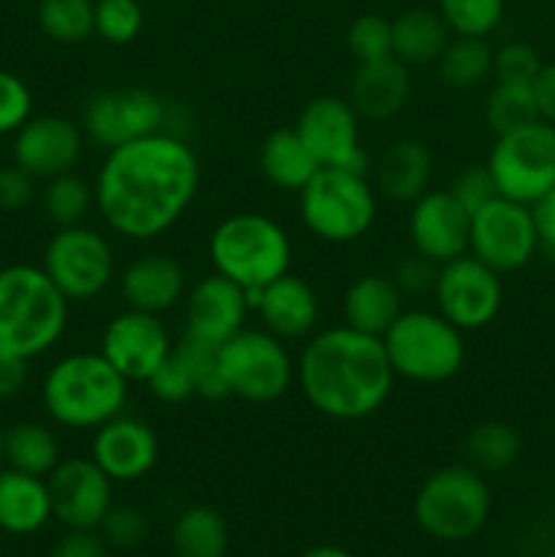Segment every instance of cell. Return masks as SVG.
<instances>
[{
    "label": "cell",
    "instance_id": "1",
    "mask_svg": "<svg viewBox=\"0 0 555 557\" xmlns=\"http://www.w3.org/2000/svg\"><path fill=\"white\" fill-rule=\"evenodd\" d=\"M199 177L188 141L161 131L107 152L92 183L96 210L120 237L156 239L188 210Z\"/></svg>",
    "mask_w": 555,
    "mask_h": 557
},
{
    "label": "cell",
    "instance_id": "2",
    "mask_svg": "<svg viewBox=\"0 0 555 557\" xmlns=\"http://www.w3.org/2000/svg\"><path fill=\"white\" fill-rule=\"evenodd\" d=\"M395 370L381 337L354 326H330L305 343L297 381L305 400L326 419L359 422L390 400Z\"/></svg>",
    "mask_w": 555,
    "mask_h": 557
},
{
    "label": "cell",
    "instance_id": "3",
    "mask_svg": "<svg viewBox=\"0 0 555 557\" xmlns=\"http://www.w3.org/2000/svg\"><path fill=\"white\" fill-rule=\"evenodd\" d=\"M69 326V299L44 267L0 270V351L33 359L60 343Z\"/></svg>",
    "mask_w": 555,
    "mask_h": 557
},
{
    "label": "cell",
    "instance_id": "4",
    "mask_svg": "<svg viewBox=\"0 0 555 557\" xmlns=\"http://www.w3.org/2000/svg\"><path fill=\"white\" fill-rule=\"evenodd\" d=\"M41 400L49 419L69 430H98L123 413L128 381L101 351L69 354L44 375Z\"/></svg>",
    "mask_w": 555,
    "mask_h": 557
},
{
    "label": "cell",
    "instance_id": "5",
    "mask_svg": "<svg viewBox=\"0 0 555 557\" xmlns=\"http://www.w3.org/2000/svg\"><path fill=\"white\" fill-rule=\"evenodd\" d=\"M210 259L218 275L245 292L264 288L292 267L286 228L261 212H234L210 234Z\"/></svg>",
    "mask_w": 555,
    "mask_h": 557
},
{
    "label": "cell",
    "instance_id": "6",
    "mask_svg": "<svg viewBox=\"0 0 555 557\" xmlns=\"http://www.w3.org/2000/svg\"><path fill=\"white\" fill-rule=\"evenodd\" d=\"M392 370L414 384H441L460 373L466 362L462 330L439 310H403L381 335Z\"/></svg>",
    "mask_w": 555,
    "mask_h": 557
},
{
    "label": "cell",
    "instance_id": "7",
    "mask_svg": "<svg viewBox=\"0 0 555 557\" xmlns=\"http://www.w3.org/2000/svg\"><path fill=\"white\" fill-rule=\"evenodd\" d=\"M375 188L368 174L321 166L299 190V215L310 234L332 245L357 243L375 221Z\"/></svg>",
    "mask_w": 555,
    "mask_h": 557
},
{
    "label": "cell",
    "instance_id": "8",
    "mask_svg": "<svg viewBox=\"0 0 555 557\" xmlns=\"http://www.w3.org/2000/svg\"><path fill=\"white\" fill-rule=\"evenodd\" d=\"M490 487L471 466H446L430 473L414 498V517L439 542H466L490 517Z\"/></svg>",
    "mask_w": 555,
    "mask_h": 557
},
{
    "label": "cell",
    "instance_id": "9",
    "mask_svg": "<svg viewBox=\"0 0 555 557\" xmlns=\"http://www.w3.org/2000/svg\"><path fill=\"white\" fill-rule=\"evenodd\" d=\"M484 163L501 196L531 207L555 188V125L533 120L498 134Z\"/></svg>",
    "mask_w": 555,
    "mask_h": 557
},
{
    "label": "cell",
    "instance_id": "10",
    "mask_svg": "<svg viewBox=\"0 0 555 557\" xmlns=\"http://www.w3.org/2000/svg\"><path fill=\"white\" fill-rule=\"evenodd\" d=\"M218 368L229 395L248 403L278 400L294 381V362L286 346L267 330H239L218 348Z\"/></svg>",
    "mask_w": 555,
    "mask_h": 557
},
{
    "label": "cell",
    "instance_id": "11",
    "mask_svg": "<svg viewBox=\"0 0 555 557\" xmlns=\"http://www.w3.org/2000/svg\"><path fill=\"white\" fill-rule=\"evenodd\" d=\"M41 267L69 302L96 299L114 281L112 245L85 223L58 228L44 248Z\"/></svg>",
    "mask_w": 555,
    "mask_h": 557
},
{
    "label": "cell",
    "instance_id": "12",
    "mask_svg": "<svg viewBox=\"0 0 555 557\" xmlns=\"http://www.w3.org/2000/svg\"><path fill=\"white\" fill-rule=\"evenodd\" d=\"M79 125L85 139L109 152L128 141L161 134L166 125V101L147 87L101 90L85 101Z\"/></svg>",
    "mask_w": 555,
    "mask_h": 557
},
{
    "label": "cell",
    "instance_id": "13",
    "mask_svg": "<svg viewBox=\"0 0 555 557\" xmlns=\"http://www.w3.org/2000/svg\"><path fill=\"white\" fill-rule=\"evenodd\" d=\"M536 250L539 237L528 205L498 196L471 215L468 253L498 275L522 270Z\"/></svg>",
    "mask_w": 555,
    "mask_h": 557
},
{
    "label": "cell",
    "instance_id": "14",
    "mask_svg": "<svg viewBox=\"0 0 555 557\" xmlns=\"http://www.w3.org/2000/svg\"><path fill=\"white\" fill-rule=\"evenodd\" d=\"M433 297L446 321L457 330L471 332L493 324L504 305V286L498 272L466 253L439 267Z\"/></svg>",
    "mask_w": 555,
    "mask_h": 557
},
{
    "label": "cell",
    "instance_id": "15",
    "mask_svg": "<svg viewBox=\"0 0 555 557\" xmlns=\"http://www.w3.org/2000/svg\"><path fill=\"white\" fill-rule=\"evenodd\" d=\"M359 120L362 117L343 98L319 96L305 103L294 131L313 152L319 166L368 174V156L359 141Z\"/></svg>",
    "mask_w": 555,
    "mask_h": 557
},
{
    "label": "cell",
    "instance_id": "16",
    "mask_svg": "<svg viewBox=\"0 0 555 557\" xmlns=\"http://www.w3.org/2000/svg\"><path fill=\"white\" fill-rule=\"evenodd\" d=\"M172 348L161 315L134 308L114 315L101 335V354L128 384L150 379Z\"/></svg>",
    "mask_w": 555,
    "mask_h": 557
},
{
    "label": "cell",
    "instance_id": "17",
    "mask_svg": "<svg viewBox=\"0 0 555 557\" xmlns=\"http://www.w3.org/2000/svg\"><path fill=\"white\" fill-rule=\"evenodd\" d=\"M47 484L52 517L69 531H96L112 509V479L92 462V457L60 460Z\"/></svg>",
    "mask_w": 555,
    "mask_h": 557
},
{
    "label": "cell",
    "instance_id": "18",
    "mask_svg": "<svg viewBox=\"0 0 555 557\" xmlns=\"http://www.w3.org/2000/svg\"><path fill=\"white\" fill-rule=\"evenodd\" d=\"M14 163L36 180H52L74 172L85 152V131L60 114L30 117L14 134Z\"/></svg>",
    "mask_w": 555,
    "mask_h": 557
},
{
    "label": "cell",
    "instance_id": "19",
    "mask_svg": "<svg viewBox=\"0 0 555 557\" xmlns=\"http://www.w3.org/2000/svg\"><path fill=\"white\" fill-rule=\"evenodd\" d=\"M248 310V292L212 272L201 277L185 297V337L221 348L239 330H245Z\"/></svg>",
    "mask_w": 555,
    "mask_h": 557
},
{
    "label": "cell",
    "instance_id": "20",
    "mask_svg": "<svg viewBox=\"0 0 555 557\" xmlns=\"http://www.w3.org/2000/svg\"><path fill=\"white\" fill-rule=\"evenodd\" d=\"M471 215L449 196V190H428L411 205L408 234L419 256L446 264L468 253Z\"/></svg>",
    "mask_w": 555,
    "mask_h": 557
},
{
    "label": "cell",
    "instance_id": "21",
    "mask_svg": "<svg viewBox=\"0 0 555 557\" xmlns=\"http://www.w3.org/2000/svg\"><path fill=\"white\" fill-rule=\"evenodd\" d=\"M90 457L112 482H136L158 462V438L147 422L118 413L96 430Z\"/></svg>",
    "mask_w": 555,
    "mask_h": 557
},
{
    "label": "cell",
    "instance_id": "22",
    "mask_svg": "<svg viewBox=\"0 0 555 557\" xmlns=\"http://www.w3.org/2000/svg\"><path fill=\"white\" fill-rule=\"evenodd\" d=\"M250 310H256L267 332L281 341H303L319 324V297L303 277L281 275L264 288L248 292Z\"/></svg>",
    "mask_w": 555,
    "mask_h": 557
},
{
    "label": "cell",
    "instance_id": "23",
    "mask_svg": "<svg viewBox=\"0 0 555 557\" xmlns=\"http://www.w3.org/2000/svg\"><path fill=\"white\" fill-rule=\"evenodd\" d=\"M185 270L177 259L166 253L136 256L123 272H120V294L125 305L145 313H166L185 297Z\"/></svg>",
    "mask_w": 555,
    "mask_h": 557
},
{
    "label": "cell",
    "instance_id": "24",
    "mask_svg": "<svg viewBox=\"0 0 555 557\" xmlns=\"http://www.w3.org/2000/svg\"><path fill=\"white\" fill-rule=\"evenodd\" d=\"M433 156L422 139L403 136L386 145L373 166V188L397 205H414L430 190Z\"/></svg>",
    "mask_w": 555,
    "mask_h": 557
},
{
    "label": "cell",
    "instance_id": "25",
    "mask_svg": "<svg viewBox=\"0 0 555 557\" xmlns=\"http://www.w3.org/2000/svg\"><path fill=\"white\" fill-rule=\"evenodd\" d=\"M411 96V74L395 54L357 63L348 87V103L365 120H390Z\"/></svg>",
    "mask_w": 555,
    "mask_h": 557
},
{
    "label": "cell",
    "instance_id": "26",
    "mask_svg": "<svg viewBox=\"0 0 555 557\" xmlns=\"http://www.w3.org/2000/svg\"><path fill=\"white\" fill-rule=\"evenodd\" d=\"M52 517L49 484L41 476L0 468V531L27 536L41 531Z\"/></svg>",
    "mask_w": 555,
    "mask_h": 557
},
{
    "label": "cell",
    "instance_id": "27",
    "mask_svg": "<svg viewBox=\"0 0 555 557\" xmlns=\"http://www.w3.org/2000/svg\"><path fill=\"white\" fill-rule=\"evenodd\" d=\"M403 313V294L384 275H359L343 294V319L348 326L381 337Z\"/></svg>",
    "mask_w": 555,
    "mask_h": 557
},
{
    "label": "cell",
    "instance_id": "28",
    "mask_svg": "<svg viewBox=\"0 0 555 557\" xmlns=\"http://www.w3.org/2000/svg\"><path fill=\"white\" fill-rule=\"evenodd\" d=\"M449 38L444 16L433 9H408L392 20V54L408 69L435 63Z\"/></svg>",
    "mask_w": 555,
    "mask_h": 557
},
{
    "label": "cell",
    "instance_id": "29",
    "mask_svg": "<svg viewBox=\"0 0 555 557\" xmlns=\"http://www.w3.org/2000/svg\"><path fill=\"white\" fill-rule=\"evenodd\" d=\"M259 169L267 177V183H272L281 190H303L305 185L313 180V174L319 172V161L313 158V152L305 147V141L299 139L294 128H281L272 131L259 147Z\"/></svg>",
    "mask_w": 555,
    "mask_h": 557
},
{
    "label": "cell",
    "instance_id": "30",
    "mask_svg": "<svg viewBox=\"0 0 555 557\" xmlns=\"http://www.w3.org/2000/svg\"><path fill=\"white\" fill-rule=\"evenodd\" d=\"M493 47L484 38L455 36L435 60V71L452 90H477L493 76Z\"/></svg>",
    "mask_w": 555,
    "mask_h": 557
},
{
    "label": "cell",
    "instance_id": "31",
    "mask_svg": "<svg viewBox=\"0 0 555 557\" xmlns=\"http://www.w3.org/2000/svg\"><path fill=\"white\" fill-rule=\"evenodd\" d=\"M172 547L177 557H226V520L210 506H188L174 520Z\"/></svg>",
    "mask_w": 555,
    "mask_h": 557
},
{
    "label": "cell",
    "instance_id": "32",
    "mask_svg": "<svg viewBox=\"0 0 555 557\" xmlns=\"http://www.w3.org/2000/svg\"><path fill=\"white\" fill-rule=\"evenodd\" d=\"M5 462L30 476H49L60 462L58 435L38 422H16L5 430Z\"/></svg>",
    "mask_w": 555,
    "mask_h": 557
},
{
    "label": "cell",
    "instance_id": "33",
    "mask_svg": "<svg viewBox=\"0 0 555 557\" xmlns=\"http://www.w3.org/2000/svg\"><path fill=\"white\" fill-rule=\"evenodd\" d=\"M522 441L506 422H482L468 433L466 457L479 473H501L517 462Z\"/></svg>",
    "mask_w": 555,
    "mask_h": 557
},
{
    "label": "cell",
    "instance_id": "34",
    "mask_svg": "<svg viewBox=\"0 0 555 557\" xmlns=\"http://www.w3.org/2000/svg\"><path fill=\"white\" fill-rule=\"evenodd\" d=\"M539 117L536 96H533V85H522V82H495L484 101V123L495 136L515 131L520 125L533 123Z\"/></svg>",
    "mask_w": 555,
    "mask_h": 557
},
{
    "label": "cell",
    "instance_id": "35",
    "mask_svg": "<svg viewBox=\"0 0 555 557\" xmlns=\"http://www.w3.org/2000/svg\"><path fill=\"white\" fill-rule=\"evenodd\" d=\"M41 205L49 221L58 228L79 226V223H85L90 207H96V194H92V185L87 180H82L74 172H65L47 180L41 190Z\"/></svg>",
    "mask_w": 555,
    "mask_h": 557
},
{
    "label": "cell",
    "instance_id": "36",
    "mask_svg": "<svg viewBox=\"0 0 555 557\" xmlns=\"http://www.w3.org/2000/svg\"><path fill=\"white\" fill-rule=\"evenodd\" d=\"M38 27L58 44H79L96 33V0H41Z\"/></svg>",
    "mask_w": 555,
    "mask_h": 557
},
{
    "label": "cell",
    "instance_id": "37",
    "mask_svg": "<svg viewBox=\"0 0 555 557\" xmlns=\"http://www.w3.org/2000/svg\"><path fill=\"white\" fill-rule=\"evenodd\" d=\"M439 14L455 36L488 38L504 20V0H439Z\"/></svg>",
    "mask_w": 555,
    "mask_h": 557
},
{
    "label": "cell",
    "instance_id": "38",
    "mask_svg": "<svg viewBox=\"0 0 555 557\" xmlns=\"http://www.w3.org/2000/svg\"><path fill=\"white\" fill-rule=\"evenodd\" d=\"M174 354L185 362L190 370L196 384V395L207 397V400H221L229 397V386L223 381L221 368H218V348L205 346V343L194 341V337H183L174 346Z\"/></svg>",
    "mask_w": 555,
    "mask_h": 557
},
{
    "label": "cell",
    "instance_id": "39",
    "mask_svg": "<svg viewBox=\"0 0 555 557\" xmlns=\"http://www.w3.org/2000/svg\"><path fill=\"white\" fill-rule=\"evenodd\" d=\"M145 27L139 0H96V33L109 44H131Z\"/></svg>",
    "mask_w": 555,
    "mask_h": 557
},
{
    "label": "cell",
    "instance_id": "40",
    "mask_svg": "<svg viewBox=\"0 0 555 557\" xmlns=\"http://www.w3.org/2000/svg\"><path fill=\"white\" fill-rule=\"evenodd\" d=\"M348 49L357 63L390 58L392 54V20L381 14H362L351 22L346 36Z\"/></svg>",
    "mask_w": 555,
    "mask_h": 557
},
{
    "label": "cell",
    "instance_id": "41",
    "mask_svg": "<svg viewBox=\"0 0 555 557\" xmlns=\"http://www.w3.org/2000/svg\"><path fill=\"white\" fill-rule=\"evenodd\" d=\"M542 65L544 63L536 49L526 41H506L493 54L495 82H522V85H533Z\"/></svg>",
    "mask_w": 555,
    "mask_h": 557
},
{
    "label": "cell",
    "instance_id": "42",
    "mask_svg": "<svg viewBox=\"0 0 555 557\" xmlns=\"http://www.w3.org/2000/svg\"><path fill=\"white\" fill-rule=\"evenodd\" d=\"M449 196L468 212L482 210L484 205H490L493 199H498V188H495V180L490 174L488 163H473V166H466L462 172H457V177L452 180Z\"/></svg>",
    "mask_w": 555,
    "mask_h": 557
},
{
    "label": "cell",
    "instance_id": "43",
    "mask_svg": "<svg viewBox=\"0 0 555 557\" xmlns=\"http://www.w3.org/2000/svg\"><path fill=\"white\" fill-rule=\"evenodd\" d=\"M98 528L103 533V542L120 549H131L145 542V536L150 533V520L136 506H112Z\"/></svg>",
    "mask_w": 555,
    "mask_h": 557
},
{
    "label": "cell",
    "instance_id": "44",
    "mask_svg": "<svg viewBox=\"0 0 555 557\" xmlns=\"http://www.w3.org/2000/svg\"><path fill=\"white\" fill-rule=\"evenodd\" d=\"M147 386H150V392L161 403H183L196 395L194 375H190V370L185 368L183 359L174 354V348L172 354L158 364L156 373L147 379Z\"/></svg>",
    "mask_w": 555,
    "mask_h": 557
},
{
    "label": "cell",
    "instance_id": "45",
    "mask_svg": "<svg viewBox=\"0 0 555 557\" xmlns=\"http://www.w3.org/2000/svg\"><path fill=\"white\" fill-rule=\"evenodd\" d=\"M33 96L11 71H0V136L16 134L30 120Z\"/></svg>",
    "mask_w": 555,
    "mask_h": 557
},
{
    "label": "cell",
    "instance_id": "46",
    "mask_svg": "<svg viewBox=\"0 0 555 557\" xmlns=\"http://www.w3.org/2000/svg\"><path fill=\"white\" fill-rule=\"evenodd\" d=\"M435 281H439V264H433L430 259L419 256L414 250L411 256H403L397 261L395 272H392V283L397 286V292L403 294V299H422L428 294H433Z\"/></svg>",
    "mask_w": 555,
    "mask_h": 557
},
{
    "label": "cell",
    "instance_id": "47",
    "mask_svg": "<svg viewBox=\"0 0 555 557\" xmlns=\"http://www.w3.org/2000/svg\"><path fill=\"white\" fill-rule=\"evenodd\" d=\"M33 196H36V177L30 172H25L16 163L0 169V210H25Z\"/></svg>",
    "mask_w": 555,
    "mask_h": 557
},
{
    "label": "cell",
    "instance_id": "48",
    "mask_svg": "<svg viewBox=\"0 0 555 557\" xmlns=\"http://www.w3.org/2000/svg\"><path fill=\"white\" fill-rule=\"evenodd\" d=\"M49 557H109L107 542L92 531H71L52 547Z\"/></svg>",
    "mask_w": 555,
    "mask_h": 557
},
{
    "label": "cell",
    "instance_id": "49",
    "mask_svg": "<svg viewBox=\"0 0 555 557\" xmlns=\"http://www.w3.org/2000/svg\"><path fill=\"white\" fill-rule=\"evenodd\" d=\"M533 226H536L539 248L555 259V188H550L542 199L531 205Z\"/></svg>",
    "mask_w": 555,
    "mask_h": 557
},
{
    "label": "cell",
    "instance_id": "50",
    "mask_svg": "<svg viewBox=\"0 0 555 557\" xmlns=\"http://www.w3.org/2000/svg\"><path fill=\"white\" fill-rule=\"evenodd\" d=\"M27 362L30 359H22L16 354L0 351V400H9V397L20 395L27 384Z\"/></svg>",
    "mask_w": 555,
    "mask_h": 557
},
{
    "label": "cell",
    "instance_id": "51",
    "mask_svg": "<svg viewBox=\"0 0 555 557\" xmlns=\"http://www.w3.org/2000/svg\"><path fill=\"white\" fill-rule=\"evenodd\" d=\"M533 96H536L539 117L544 123L555 125V60L553 63H544L539 76L533 79Z\"/></svg>",
    "mask_w": 555,
    "mask_h": 557
},
{
    "label": "cell",
    "instance_id": "52",
    "mask_svg": "<svg viewBox=\"0 0 555 557\" xmlns=\"http://www.w3.org/2000/svg\"><path fill=\"white\" fill-rule=\"evenodd\" d=\"M303 557H354V555L346 553V549H341V547H330V544H324V547L308 549Z\"/></svg>",
    "mask_w": 555,
    "mask_h": 557
},
{
    "label": "cell",
    "instance_id": "53",
    "mask_svg": "<svg viewBox=\"0 0 555 557\" xmlns=\"http://www.w3.org/2000/svg\"><path fill=\"white\" fill-rule=\"evenodd\" d=\"M3 462H5V430L3 424H0V468H3Z\"/></svg>",
    "mask_w": 555,
    "mask_h": 557
},
{
    "label": "cell",
    "instance_id": "54",
    "mask_svg": "<svg viewBox=\"0 0 555 557\" xmlns=\"http://www.w3.org/2000/svg\"><path fill=\"white\" fill-rule=\"evenodd\" d=\"M550 557H555V553H553V555H550Z\"/></svg>",
    "mask_w": 555,
    "mask_h": 557
}]
</instances>
